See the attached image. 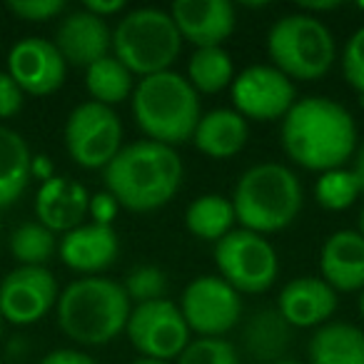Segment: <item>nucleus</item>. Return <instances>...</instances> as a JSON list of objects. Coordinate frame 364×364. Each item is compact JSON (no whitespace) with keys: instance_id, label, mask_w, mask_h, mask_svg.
Segmentation results:
<instances>
[{"instance_id":"25","label":"nucleus","mask_w":364,"mask_h":364,"mask_svg":"<svg viewBox=\"0 0 364 364\" xmlns=\"http://www.w3.org/2000/svg\"><path fill=\"white\" fill-rule=\"evenodd\" d=\"M235 80V65L230 53L223 46L218 48H198L188 63V82L195 92L215 95L230 87Z\"/></svg>"},{"instance_id":"15","label":"nucleus","mask_w":364,"mask_h":364,"mask_svg":"<svg viewBox=\"0 0 364 364\" xmlns=\"http://www.w3.org/2000/svg\"><path fill=\"white\" fill-rule=\"evenodd\" d=\"M170 16L177 26L182 43L195 48H218L232 36L235 6L230 0H177L172 3Z\"/></svg>"},{"instance_id":"5","label":"nucleus","mask_w":364,"mask_h":364,"mask_svg":"<svg viewBox=\"0 0 364 364\" xmlns=\"http://www.w3.org/2000/svg\"><path fill=\"white\" fill-rule=\"evenodd\" d=\"M232 208L242 230L257 235L279 232L302 210V185L287 165L262 162L242 172L235 185Z\"/></svg>"},{"instance_id":"16","label":"nucleus","mask_w":364,"mask_h":364,"mask_svg":"<svg viewBox=\"0 0 364 364\" xmlns=\"http://www.w3.org/2000/svg\"><path fill=\"white\" fill-rule=\"evenodd\" d=\"M55 48L68 65L90 68L112 50V31L102 18L87 11L68 13L55 33Z\"/></svg>"},{"instance_id":"2","label":"nucleus","mask_w":364,"mask_h":364,"mask_svg":"<svg viewBox=\"0 0 364 364\" xmlns=\"http://www.w3.org/2000/svg\"><path fill=\"white\" fill-rule=\"evenodd\" d=\"M105 188L120 208L132 213H152L167 205L182 185L180 155L175 147L152 140H137L122 147L102 170Z\"/></svg>"},{"instance_id":"32","label":"nucleus","mask_w":364,"mask_h":364,"mask_svg":"<svg viewBox=\"0 0 364 364\" xmlns=\"http://www.w3.org/2000/svg\"><path fill=\"white\" fill-rule=\"evenodd\" d=\"M342 73L344 80L357 92L359 102L364 105V26L352 33L342 53Z\"/></svg>"},{"instance_id":"13","label":"nucleus","mask_w":364,"mask_h":364,"mask_svg":"<svg viewBox=\"0 0 364 364\" xmlns=\"http://www.w3.org/2000/svg\"><path fill=\"white\" fill-rule=\"evenodd\" d=\"M58 282L48 267L18 264L0 282V317L16 327L36 324L58 304Z\"/></svg>"},{"instance_id":"34","label":"nucleus","mask_w":364,"mask_h":364,"mask_svg":"<svg viewBox=\"0 0 364 364\" xmlns=\"http://www.w3.org/2000/svg\"><path fill=\"white\" fill-rule=\"evenodd\" d=\"M26 92L18 87V82L8 75V70H0V117H13L23 110Z\"/></svg>"},{"instance_id":"12","label":"nucleus","mask_w":364,"mask_h":364,"mask_svg":"<svg viewBox=\"0 0 364 364\" xmlns=\"http://www.w3.org/2000/svg\"><path fill=\"white\" fill-rule=\"evenodd\" d=\"M235 110L245 120H282L297 102L294 82L274 65H250L230 85Z\"/></svg>"},{"instance_id":"3","label":"nucleus","mask_w":364,"mask_h":364,"mask_svg":"<svg viewBox=\"0 0 364 364\" xmlns=\"http://www.w3.org/2000/svg\"><path fill=\"white\" fill-rule=\"evenodd\" d=\"M58 324L77 344L100 347L125 332L132 312L120 282L107 277H82L58 297Z\"/></svg>"},{"instance_id":"28","label":"nucleus","mask_w":364,"mask_h":364,"mask_svg":"<svg viewBox=\"0 0 364 364\" xmlns=\"http://www.w3.org/2000/svg\"><path fill=\"white\" fill-rule=\"evenodd\" d=\"M359 198H362V190H359L357 177L352 170H344V167L322 172L314 185V200L319 203V208L332 210V213L352 208Z\"/></svg>"},{"instance_id":"7","label":"nucleus","mask_w":364,"mask_h":364,"mask_svg":"<svg viewBox=\"0 0 364 364\" xmlns=\"http://www.w3.org/2000/svg\"><path fill=\"white\" fill-rule=\"evenodd\" d=\"M267 53L272 65L289 80H319L332 68L337 48L332 31L319 18L289 13L269 28Z\"/></svg>"},{"instance_id":"38","label":"nucleus","mask_w":364,"mask_h":364,"mask_svg":"<svg viewBox=\"0 0 364 364\" xmlns=\"http://www.w3.org/2000/svg\"><path fill=\"white\" fill-rule=\"evenodd\" d=\"M33 177H36V180H41V185L55 177V167H53L50 157H48V155H33V160H31V180H33Z\"/></svg>"},{"instance_id":"24","label":"nucleus","mask_w":364,"mask_h":364,"mask_svg":"<svg viewBox=\"0 0 364 364\" xmlns=\"http://www.w3.org/2000/svg\"><path fill=\"white\" fill-rule=\"evenodd\" d=\"M235 223V208L232 200L223 198V195H200L193 200L185 213V228L200 240H210V242H220L228 232H232Z\"/></svg>"},{"instance_id":"45","label":"nucleus","mask_w":364,"mask_h":364,"mask_svg":"<svg viewBox=\"0 0 364 364\" xmlns=\"http://www.w3.org/2000/svg\"><path fill=\"white\" fill-rule=\"evenodd\" d=\"M0 364H3V362H0Z\"/></svg>"},{"instance_id":"42","label":"nucleus","mask_w":364,"mask_h":364,"mask_svg":"<svg viewBox=\"0 0 364 364\" xmlns=\"http://www.w3.org/2000/svg\"><path fill=\"white\" fill-rule=\"evenodd\" d=\"M359 314L364 317V289H362V294H359Z\"/></svg>"},{"instance_id":"17","label":"nucleus","mask_w":364,"mask_h":364,"mask_svg":"<svg viewBox=\"0 0 364 364\" xmlns=\"http://www.w3.org/2000/svg\"><path fill=\"white\" fill-rule=\"evenodd\" d=\"M60 259L65 267L85 274V277H97V272L107 269L120 255V240L117 232L107 225L82 223L80 228L63 235L58 245Z\"/></svg>"},{"instance_id":"18","label":"nucleus","mask_w":364,"mask_h":364,"mask_svg":"<svg viewBox=\"0 0 364 364\" xmlns=\"http://www.w3.org/2000/svg\"><path fill=\"white\" fill-rule=\"evenodd\" d=\"M337 309V292L322 277H294L277 297V312L289 327H322Z\"/></svg>"},{"instance_id":"36","label":"nucleus","mask_w":364,"mask_h":364,"mask_svg":"<svg viewBox=\"0 0 364 364\" xmlns=\"http://www.w3.org/2000/svg\"><path fill=\"white\" fill-rule=\"evenodd\" d=\"M41 364H97L90 354L77 349H53L50 354L41 359Z\"/></svg>"},{"instance_id":"21","label":"nucleus","mask_w":364,"mask_h":364,"mask_svg":"<svg viewBox=\"0 0 364 364\" xmlns=\"http://www.w3.org/2000/svg\"><path fill=\"white\" fill-rule=\"evenodd\" d=\"M250 140L247 120L237 110L218 107L200 117L198 127L193 132V142L203 155L213 160H228L242 152Z\"/></svg>"},{"instance_id":"39","label":"nucleus","mask_w":364,"mask_h":364,"mask_svg":"<svg viewBox=\"0 0 364 364\" xmlns=\"http://www.w3.org/2000/svg\"><path fill=\"white\" fill-rule=\"evenodd\" d=\"M352 172H354V177H357L359 190H362V195H364V142L357 147V150H354V165H352Z\"/></svg>"},{"instance_id":"27","label":"nucleus","mask_w":364,"mask_h":364,"mask_svg":"<svg viewBox=\"0 0 364 364\" xmlns=\"http://www.w3.org/2000/svg\"><path fill=\"white\" fill-rule=\"evenodd\" d=\"M55 232L43 228L41 223H26L11 235V255L23 267H46L48 259L55 255Z\"/></svg>"},{"instance_id":"43","label":"nucleus","mask_w":364,"mask_h":364,"mask_svg":"<svg viewBox=\"0 0 364 364\" xmlns=\"http://www.w3.org/2000/svg\"><path fill=\"white\" fill-rule=\"evenodd\" d=\"M274 364H299V362H294V359H277Z\"/></svg>"},{"instance_id":"26","label":"nucleus","mask_w":364,"mask_h":364,"mask_svg":"<svg viewBox=\"0 0 364 364\" xmlns=\"http://www.w3.org/2000/svg\"><path fill=\"white\" fill-rule=\"evenodd\" d=\"M85 87L92 102L112 107L132 95L135 82H132V73L115 55H107L85 68Z\"/></svg>"},{"instance_id":"10","label":"nucleus","mask_w":364,"mask_h":364,"mask_svg":"<svg viewBox=\"0 0 364 364\" xmlns=\"http://www.w3.org/2000/svg\"><path fill=\"white\" fill-rule=\"evenodd\" d=\"M132 347L147 359L170 362L190 344V327L180 307L170 299L135 304L125 327Z\"/></svg>"},{"instance_id":"40","label":"nucleus","mask_w":364,"mask_h":364,"mask_svg":"<svg viewBox=\"0 0 364 364\" xmlns=\"http://www.w3.org/2000/svg\"><path fill=\"white\" fill-rule=\"evenodd\" d=\"M130 364H170V362H160V359H147V357H142V359H135V362H130Z\"/></svg>"},{"instance_id":"6","label":"nucleus","mask_w":364,"mask_h":364,"mask_svg":"<svg viewBox=\"0 0 364 364\" xmlns=\"http://www.w3.org/2000/svg\"><path fill=\"white\" fill-rule=\"evenodd\" d=\"M182 50V38L172 16L160 8L127 11L112 31V55L132 75H157L170 70Z\"/></svg>"},{"instance_id":"11","label":"nucleus","mask_w":364,"mask_h":364,"mask_svg":"<svg viewBox=\"0 0 364 364\" xmlns=\"http://www.w3.org/2000/svg\"><path fill=\"white\" fill-rule=\"evenodd\" d=\"M180 312L190 332L200 337H223L242 317V299L220 274L195 277L185 287L180 299Z\"/></svg>"},{"instance_id":"31","label":"nucleus","mask_w":364,"mask_h":364,"mask_svg":"<svg viewBox=\"0 0 364 364\" xmlns=\"http://www.w3.org/2000/svg\"><path fill=\"white\" fill-rule=\"evenodd\" d=\"M177 364H240L237 349L232 342L223 337H200L190 339L182 349Z\"/></svg>"},{"instance_id":"1","label":"nucleus","mask_w":364,"mask_h":364,"mask_svg":"<svg viewBox=\"0 0 364 364\" xmlns=\"http://www.w3.org/2000/svg\"><path fill=\"white\" fill-rule=\"evenodd\" d=\"M282 147L297 165L312 172L342 167L357 150L352 112L329 97H304L282 117Z\"/></svg>"},{"instance_id":"19","label":"nucleus","mask_w":364,"mask_h":364,"mask_svg":"<svg viewBox=\"0 0 364 364\" xmlns=\"http://www.w3.org/2000/svg\"><path fill=\"white\" fill-rule=\"evenodd\" d=\"M90 195L80 182L70 177L55 175L53 180L43 182L36 198V215L38 223L50 232H70L80 228L87 215Z\"/></svg>"},{"instance_id":"14","label":"nucleus","mask_w":364,"mask_h":364,"mask_svg":"<svg viewBox=\"0 0 364 364\" xmlns=\"http://www.w3.org/2000/svg\"><path fill=\"white\" fill-rule=\"evenodd\" d=\"M68 63L58 53L55 43L46 38L18 41L8 53V75L26 95H53L65 82Z\"/></svg>"},{"instance_id":"29","label":"nucleus","mask_w":364,"mask_h":364,"mask_svg":"<svg viewBox=\"0 0 364 364\" xmlns=\"http://www.w3.org/2000/svg\"><path fill=\"white\" fill-rule=\"evenodd\" d=\"M250 349L257 357H277L282 347L289 342V324L279 317V312H259L257 317L250 322L247 332H245Z\"/></svg>"},{"instance_id":"23","label":"nucleus","mask_w":364,"mask_h":364,"mask_svg":"<svg viewBox=\"0 0 364 364\" xmlns=\"http://www.w3.org/2000/svg\"><path fill=\"white\" fill-rule=\"evenodd\" d=\"M33 152L26 137L0 125V210L13 205L31 182Z\"/></svg>"},{"instance_id":"22","label":"nucleus","mask_w":364,"mask_h":364,"mask_svg":"<svg viewBox=\"0 0 364 364\" xmlns=\"http://www.w3.org/2000/svg\"><path fill=\"white\" fill-rule=\"evenodd\" d=\"M312 364H364V332L347 322H327L309 339Z\"/></svg>"},{"instance_id":"35","label":"nucleus","mask_w":364,"mask_h":364,"mask_svg":"<svg viewBox=\"0 0 364 364\" xmlns=\"http://www.w3.org/2000/svg\"><path fill=\"white\" fill-rule=\"evenodd\" d=\"M117 213H120V205H117V200L112 198V195L107 193V190L90 195L87 215H90V220L95 225H107V228H112V220L117 218Z\"/></svg>"},{"instance_id":"41","label":"nucleus","mask_w":364,"mask_h":364,"mask_svg":"<svg viewBox=\"0 0 364 364\" xmlns=\"http://www.w3.org/2000/svg\"><path fill=\"white\" fill-rule=\"evenodd\" d=\"M357 232H359V235H362V237H364V208L359 210V230H357Z\"/></svg>"},{"instance_id":"4","label":"nucleus","mask_w":364,"mask_h":364,"mask_svg":"<svg viewBox=\"0 0 364 364\" xmlns=\"http://www.w3.org/2000/svg\"><path fill=\"white\" fill-rule=\"evenodd\" d=\"M132 115L147 140L175 147L193 140L203 110L200 95L180 73H157L140 77L132 90Z\"/></svg>"},{"instance_id":"8","label":"nucleus","mask_w":364,"mask_h":364,"mask_svg":"<svg viewBox=\"0 0 364 364\" xmlns=\"http://www.w3.org/2000/svg\"><path fill=\"white\" fill-rule=\"evenodd\" d=\"M215 264L220 277L235 292L259 294L274 284L279 272V259L264 235L250 230H232L220 242H215Z\"/></svg>"},{"instance_id":"33","label":"nucleus","mask_w":364,"mask_h":364,"mask_svg":"<svg viewBox=\"0 0 364 364\" xmlns=\"http://www.w3.org/2000/svg\"><path fill=\"white\" fill-rule=\"evenodd\" d=\"M8 11L28 23H46L60 16L65 11V3L63 0H11Z\"/></svg>"},{"instance_id":"9","label":"nucleus","mask_w":364,"mask_h":364,"mask_svg":"<svg viewBox=\"0 0 364 364\" xmlns=\"http://www.w3.org/2000/svg\"><path fill=\"white\" fill-rule=\"evenodd\" d=\"M68 155L85 170H105L122 150V122L117 112L100 102H82L65 122Z\"/></svg>"},{"instance_id":"20","label":"nucleus","mask_w":364,"mask_h":364,"mask_svg":"<svg viewBox=\"0 0 364 364\" xmlns=\"http://www.w3.org/2000/svg\"><path fill=\"white\" fill-rule=\"evenodd\" d=\"M322 279L334 292L364 289V237L357 230H337L319 250Z\"/></svg>"},{"instance_id":"30","label":"nucleus","mask_w":364,"mask_h":364,"mask_svg":"<svg viewBox=\"0 0 364 364\" xmlns=\"http://www.w3.org/2000/svg\"><path fill=\"white\" fill-rule=\"evenodd\" d=\"M127 299L135 304L145 302H157V299H165L167 292V274L162 272L155 264H140L135 267L122 282Z\"/></svg>"},{"instance_id":"44","label":"nucleus","mask_w":364,"mask_h":364,"mask_svg":"<svg viewBox=\"0 0 364 364\" xmlns=\"http://www.w3.org/2000/svg\"><path fill=\"white\" fill-rule=\"evenodd\" d=\"M0 329H3V317H0Z\"/></svg>"},{"instance_id":"37","label":"nucleus","mask_w":364,"mask_h":364,"mask_svg":"<svg viewBox=\"0 0 364 364\" xmlns=\"http://www.w3.org/2000/svg\"><path fill=\"white\" fill-rule=\"evenodd\" d=\"M82 11L107 21L110 16H117V13L125 11V3H122V0H87L85 6H82Z\"/></svg>"}]
</instances>
